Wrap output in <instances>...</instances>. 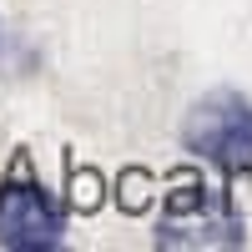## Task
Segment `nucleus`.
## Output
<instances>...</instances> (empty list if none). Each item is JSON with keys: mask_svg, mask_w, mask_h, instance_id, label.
I'll return each mask as SVG.
<instances>
[{"mask_svg": "<svg viewBox=\"0 0 252 252\" xmlns=\"http://www.w3.org/2000/svg\"><path fill=\"white\" fill-rule=\"evenodd\" d=\"M187 146L222 166V172H252V101L237 91H212L187 116Z\"/></svg>", "mask_w": 252, "mask_h": 252, "instance_id": "f257e3e1", "label": "nucleus"}, {"mask_svg": "<svg viewBox=\"0 0 252 252\" xmlns=\"http://www.w3.org/2000/svg\"><path fill=\"white\" fill-rule=\"evenodd\" d=\"M61 232H66V217L40 182L26 177L0 182V247L40 252V247H56Z\"/></svg>", "mask_w": 252, "mask_h": 252, "instance_id": "f03ea898", "label": "nucleus"}, {"mask_svg": "<svg viewBox=\"0 0 252 252\" xmlns=\"http://www.w3.org/2000/svg\"><path fill=\"white\" fill-rule=\"evenodd\" d=\"M242 232H237V222H232V212L207 192H197V187H187V192H177L172 197V212H166V222H161V242H237Z\"/></svg>", "mask_w": 252, "mask_h": 252, "instance_id": "7ed1b4c3", "label": "nucleus"}]
</instances>
